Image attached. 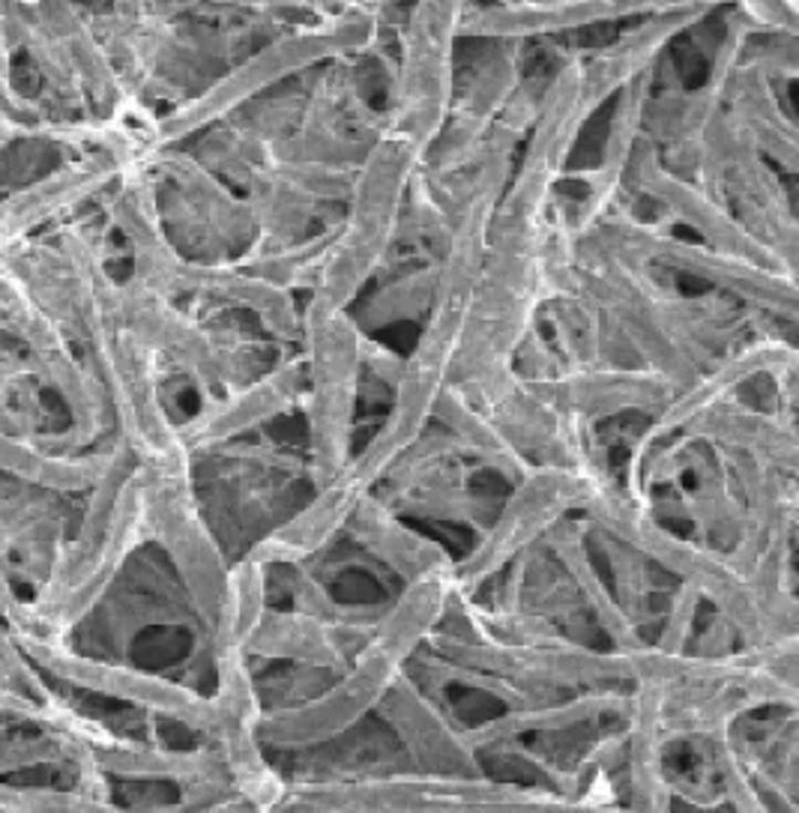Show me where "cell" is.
I'll return each mask as SVG.
<instances>
[{
    "label": "cell",
    "instance_id": "obj_6",
    "mask_svg": "<svg viewBox=\"0 0 799 813\" xmlns=\"http://www.w3.org/2000/svg\"><path fill=\"white\" fill-rule=\"evenodd\" d=\"M629 186L656 204L662 219H668L671 225L692 228L701 237L698 242L716 249L718 254L755 263V267H764V270L797 275V267L785 263L776 251L764 246L725 204L716 201L709 191H704L695 183L683 180L674 171H668L662 156H658V147L650 142L647 135H644V142L637 144L635 159L629 165L626 189Z\"/></svg>",
    "mask_w": 799,
    "mask_h": 813
},
{
    "label": "cell",
    "instance_id": "obj_5",
    "mask_svg": "<svg viewBox=\"0 0 799 813\" xmlns=\"http://www.w3.org/2000/svg\"><path fill=\"white\" fill-rule=\"evenodd\" d=\"M760 377H767L776 386L797 383V344H793V335L758 332V335H751L749 342L734 347L728 356L713 362L707 372H701L683 389L674 392V398L653 419H647V425L637 431L635 440L629 442V491H637V479H641V470H644V461L650 455L662 449L668 440H674L679 431H686L688 425L701 419L704 413L739 395L746 383L760 381Z\"/></svg>",
    "mask_w": 799,
    "mask_h": 813
},
{
    "label": "cell",
    "instance_id": "obj_9",
    "mask_svg": "<svg viewBox=\"0 0 799 813\" xmlns=\"http://www.w3.org/2000/svg\"><path fill=\"white\" fill-rule=\"evenodd\" d=\"M521 383L539 402L590 428L626 413L653 419L677 392L665 374L637 365H599L588 372H569L557 377H539V381L521 377Z\"/></svg>",
    "mask_w": 799,
    "mask_h": 813
},
{
    "label": "cell",
    "instance_id": "obj_8",
    "mask_svg": "<svg viewBox=\"0 0 799 813\" xmlns=\"http://www.w3.org/2000/svg\"><path fill=\"white\" fill-rule=\"evenodd\" d=\"M716 3H668L653 7L647 15L635 19V28L620 31L602 49L581 54V108L593 117L608 100H614L623 87L650 72L662 58V51L677 40L679 33L698 28L701 21L716 15Z\"/></svg>",
    "mask_w": 799,
    "mask_h": 813
},
{
    "label": "cell",
    "instance_id": "obj_3",
    "mask_svg": "<svg viewBox=\"0 0 799 813\" xmlns=\"http://www.w3.org/2000/svg\"><path fill=\"white\" fill-rule=\"evenodd\" d=\"M465 3H416L395 24L393 72L386 84V132L419 153L440 138L456 100V45Z\"/></svg>",
    "mask_w": 799,
    "mask_h": 813
},
{
    "label": "cell",
    "instance_id": "obj_4",
    "mask_svg": "<svg viewBox=\"0 0 799 813\" xmlns=\"http://www.w3.org/2000/svg\"><path fill=\"white\" fill-rule=\"evenodd\" d=\"M363 330L351 312H321L303 305V332L297 351L305 362V413L312 440V472L318 484L333 482L354 461L356 402L363 392L360 362Z\"/></svg>",
    "mask_w": 799,
    "mask_h": 813
},
{
    "label": "cell",
    "instance_id": "obj_2",
    "mask_svg": "<svg viewBox=\"0 0 799 813\" xmlns=\"http://www.w3.org/2000/svg\"><path fill=\"white\" fill-rule=\"evenodd\" d=\"M419 153L393 132L369 150L351 186L342 219L318 270L305 305L321 312H351L365 284L393 261L407 189L419 171Z\"/></svg>",
    "mask_w": 799,
    "mask_h": 813
},
{
    "label": "cell",
    "instance_id": "obj_7",
    "mask_svg": "<svg viewBox=\"0 0 799 813\" xmlns=\"http://www.w3.org/2000/svg\"><path fill=\"white\" fill-rule=\"evenodd\" d=\"M305 362L300 351L282 356L240 389L204 402L198 410L177 423V440L186 452L219 449L243 434H252L267 423L282 419L303 404Z\"/></svg>",
    "mask_w": 799,
    "mask_h": 813
},
{
    "label": "cell",
    "instance_id": "obj_12",
    "mask_svg": "<svg viewBox=\"0 0 799 813\" xmlns=\"http://www.w3.org/2000/svg\"><path fill=\"white\" fill-rule=\"evenodd\" d=\"M432 423L440 431L449 434L470 461L486 463L500 476H506L509 482H518L525 472L533 470V463H527L518 455L516 446L506 440V434L491 423V416L486 410H479L476 404L467 402L465 395L453 389V386H446L444 395L437 398Z\"/></svg>",
    "mask_w": 799,
    "mask_h": 813
},
{
    "label": "cell",
    "instance_id": "obj_1",
    "mask_svg": "<svg viewBox=\"0 0 799 813\" xmlns=\"http://www.w3.org/2000/svg\"><path fill=\"white\" fill-rule=\"evenodd\" d=\"M386 7H321V12L300 28L276 33L273 40L228 66L207 91L180 108L168 111L156 121L159 147H174L193 132H201L237 111L261 100L263 93L279 87L291 75L321 70L326 63L360 58L381 49Z\"/></svg>",
    "mask_w": 799,
    "mask_h": 813
},
{
    "label": "cell",
    "instance_id": "obj_10",
    "mask_svg": "<svg viewBox=\"0 0 799 813\" xmlns=\"http://www.w3.org/2000/svg\"><path fill=\"white\" fill-rule=\"evenodd\" d=\"M656 87V66L635 79L629 87L614 96V114L608 123L605 144L599 153V161L588 171H567L563 183H578L581 191L569 204V219L575 225L578 240L588 237L596 225L614 212L620 195L626 191L629 165L635 159L637 144L644 142V114H647L650 93Z\"/></svg>",
    "mask_w": 799,
    "mask_h": 813
},
{
    "label": "cell",
    "instance_id": "obj_11",
    "mask_svg": "<svg viewBox=\"0 0 799 813\" xmlns=\"http://www.w3.org/2000/svg\"><path fill=\"white\" fill-rule=\"evenodd\" d=\"M653 7L635 3H465L458 40L533 42L557 33L641 19Z\"/></svg>",
    "mask_w": 799,
    "mask_h": 813
}]
</instances>
